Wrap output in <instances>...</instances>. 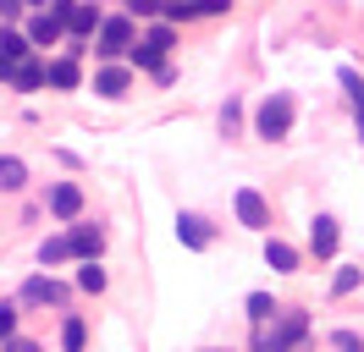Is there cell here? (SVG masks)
<instances>
[{
  "label": "cell",
  "mask_w": 364,
  "mask_h": 352,
  "mask_svg": "<svg viewBox=\"0 0 364 352\" xmlns=\"http://www.w3.org/2000/svg\"><path fill=\"white\" fill-rule=\"evenodd\" d=\"M232 215H237V226H249V231H271V198L259 193V187H237L232 193Z\"/></svg>",
  "instance_id": "5"
},
{
  "label": "cell",
  "mask_w": 364,
  "mask_h": 352,
  "mask_svg": "<svg viewBox=\"0 0 364 352\" xmlns=\"http://www.w3.org/2000/svg\"><path fill=\"white\" fill-rule=\"evenodd\" d=\"M11 88H17V94H39V88H45V61L28 55V61L11 72Z\"/></svg>",
  "instance_id": "16"
},
{
  "label": "cell",
  "mask_w": 364,
  "mask_h": 352,
  "mask_svg": "<svg viewBox=\"0 0 364 352\" xmlns=\"http://www.w3.org/2000/svg\"><path fill=\"white\" fill-rule=\"evenodd\" d=\"M265 264H271L276 275H298V270H304V253L282 237H265Z\"/></svg>",
  "instance_id": "14"
},
{
  "label": "cell",
  "mask_w": 364,
  "mask_h": 352,
  "mask_svg": "<svg viewBox=\"0 0 364 352\" xmlns=\"http://www.w3.org/2000/svg\"><path fill=\"white\" fill-rule=\"evenodd\" d=\"M337 83H342V94L353 99V110H364V77L353 72V66H342V72H337Z\"/></svg>",
  "instance_id": "25"
},
{
  "label": "cell",
  "mask_w": 364,
  "mask_h": 352,
  "mask_svg": "<svg viewBox=\"0 0 364 352\" xmlns=\"http://www.w3.org/2000/svg\"><path fill=\"white\" fill-rule=\"evenodd\" d=\"M23 33H28V44H33V50H55V44H67V22L55 17V11H33Z\"/></svg>",
  "instance_id": "10"
},
{
  "label": "cell",
  "mask_w": 364,
  "mask_h": 352,
  "mask_svg": "<svg viewBox=\"0 0 364 352\" xmlns=\"http://www.w3.org/2000/svg\"><path fill=\"white\" fill-rule=\"evenodd\" d=\"M100 22H105V11H100L94 0H77V11H72V17H67V39L89 44L94 33H100Z\"/></svg>",
  "instance_id": "13"
},
{
  "label": "cell",
  "mask_w": 364,
  "mask_h": 352,
  "mask_svg": "<svg viewBox=\"0 0 364 352\" xmlns=\"http://www.w3.org/2000/svg\"><path fill=\"white\" fill-rule=\"evenodd\" d=\"M23 6H39V11H50V0H23Z\"/></svg>",
  "instance_id": "33"
},
{
  "label": "cell",
  "mask_w": 364,
  "mask_h": 352,
  "mask_svg": "<svg viewBox=\"0 0 364 352\" xmlns=\"http://www.w3.org/2000/svg\"><path fill=\"white\" fill-rule=\"evenodd\" d=\"M199 11H205V17H227L232 0H199Z\"/></svg>",
  "instance_id": "30"
},
{
  "label": "cell",
  "mask_w": 364,
  "mask_h": 352,
  "mask_svg": "<svg viewBox=\"0 0 364 352\" xmlns=\"http://www.w3.org/2000/svg\"><path fill=\"white\" fill-rule=\"evenodd\" d=\"M89 347V319L83 314H61V352H83Z\"/></svg>",
  "instance_id": "17"
},
{
  "label": "cell",
  "mask_w": 364,
  "mask_h": 352,
  "mask_svg": "<svg viewBox=\"0 0 364 352\" xmlns=\"http://www.w3.org/2000/svg\"><path fill=\"white\" fill-rule=\"evenodd\" d=\"M199 352H232V347H199Z\"/></svg>",
  "instance_id": "35"
},
{
  "label": "cell",
  "mask_w": 364,
  "mask_h": 352,
  "mask_svg": "<svg viewBox=\"0 0 364 352\" xmlns=\"http://www.w3.org/2000/svg\"><path fill=\"white\" fill-rule=\"evenodd\" d=\"M72 286H77L83 297H100V292L111 286V275H105V264L94 259V264H77V275H72Z\"/></svg>",
  "instance_id": "15"
},
{
  "label": "cell",
  "mask_w": 364,
  "mask_h": 352,
  "mask_svg": "<svg viewBox=\"0 0 364 352\" xmlns=\"http://www.w3.org/2000/svg\"><path fill=\"white\" fill-rule=\"evenodd\" d=\"M293 94H265L259 110H254V138H265V143H282L287 132H293Z\"/></svg>",
  "instance_id": "2"
},
{
  "label": "cell",
  "mask_w": 364,
  "mask_h": 352,
  "mask_svg": "<svg viewBox=\"0 0 364 352\" xmlns=\"http://www.w3.org/2000/svg\"><path fill=\"white\" fill-rule=\"evenodd\" d=\"M17 303H23V308H61V314H72V286L50 281V275H28L23 292H17Z\"/></svg>",
  "instance_id": "4"
},
{
  "label": "cell",
  "mask_w": 364,
  "mask_h": 352,
  "mask_svg": "<svg viewBox=\"0 0 364 352\" xmlns=\"http://www.w3.org/2000/svg\"><path fill=\"white\" fill-rule=\"evenodd\" d=\"M17 325H23V303H11V297H6V303H0V347L17 336Z\"/></svg>",
  "instance_id": "24"
},
{
  "label": "cell",
  "mask_w": 364,
  "mask_h": 352,
  "mask_svg": "<svg viewBox=\"0 0 364 352\" xmlns=\"http://www.w3.org/2000/svg\"><path fill=\"white\" fill-rule=\"evenodd\" d=\"M39 264H45V270H50V264H72V237H67V231H55V237L39 242Z\"/></svg>",
  "instance_id": "20"
},
{
  "label": "cell",
  "mask_w": 364,
  "mask_h": 352,
  "mask_svg": "<svg viewBox=\"0 0 364 352\" xmlns=\"http://www.w3.org/2000/svg\"><path fill=\"white\" fill-rule=\"evenodd\" d=\"M205 11H199V0H166V17L160 22H171V28H182V22H199Z\"/></svg>",
  "instance_id": "23"
},
{
  "label": "cell",
  "mask_w": 364,
  "mask_h": 352,
  "mask_svg": "<svg viewBox=\"0 0 364 352\" xmlns=\"http://www.w3.org/2000/svg\"><path fill=\"white\" fill-rule=\"evenodd\" d=\"M254 352H309L315 347V325L309 308H282L271 325H254Z\"/></svg>",
  "instance_id": "1"
},
{
  "label": "cell",
  "mask_w": 364,
  "mask_h": 352,
  "mask_svg": "<svg viewBox=\"0 0 364 352\" xmlns=\"http://www.w3.org/2000/svg\"><path fill=\"white\" fill-rule=\"evenodd\" d=\"M177 242H182V248H193V253H205L210 242H215V231H210V220H205V215L182 209V215H177Z\"/></svg>",
  "instance_id": "12"
},
{
  "label": "cell",
  "mask_w": 364,
  "mask_h": 352,
  "mask_svg": "<svg viewBox=\"0 0 364 352\" xmlns=\"http://www.w3.org/2000/svg\"><path fill=\"white\" fill-rule=\"evenodd\" d=\"M67 237H72V264H94L105 253V226H94V220L67 226Z\"/></svg>",
  "instance_id": "9"
},
{
  "label": "cell",
  "mask_w": 364,
  "mask_h": 352,
  "mask_svg": "<svg viewBox=\"0 0 364 352\" xmlns=\"http://www.w3.org/2000/svg\"><path fill=\"white\" fill-rule=\"evenodd\" d=\"M326 341H331V352H364V336H359V330H331Z\"/></svg>",
  "instance_id": "27"
},
{
  "label": "cell",
  "mask_w": 364,
  "mask_h": 352,
  "mask_svg": "<svg viewBox=\"0 0 364 352\" xmlns=\"http://www.w3.org/2000/svg\"><path fill=\"white\" fill-rule=\"evenodd\" d=\"M0 352H45V341H33V336H11Z\"/></svg>",
  "instance_id": "29"
},
{
  "label": "cell",
  "mask_w": 364,
  "mask_h": 352,
  "mask_svg": "<svg viewBox=\"0 0 364 352\" xmlns=\"http://www.w3.org/2000/svg\"><path fill=\"white\" fill-rule=\"evenodd\" d=\"M23 11H28L23 0H0V17H6V22H17V17H23Z\"/></svg>",
  "instance_id": "31"
},
{
  "label": "cell",
  "mask_w": 364,
  "mask_h": 352,
  "mask_svg": "<svg viewBox=\"0 0 364 352\" xmlns=\"http://www.w3.org/2000/svg\"><path fill=\"white\" fill-rule=\"evenodd\" d=\"M337 248H342L337 215H315V226H309V259H315V264H331V259H337Z\"/></svg>",
  "instance_id": "7"
},
{
  "label": "cell",
  "mask_w": 364,
  "mask_h": 352,
  "mask_svg": "<svg viewBox=\"0 0 364 352\" xmlns=\"http://www.w3.org/2000/svg\"><path fill=\"white\" fill-rule=\"evenodd\" d=\"M243 314H249V325H271L276 314H282V303H276L271 292H249V297H243Z\"/></svg>",
  "instance_id": "18"
},
{
  "label": "cell",
  "mask_w": 364,
  "mask_h": 352,
  "mask_svg": "<svg viewBox=\"0 0 364 352\" xmlns=\"http://www.w3.org/2000/svg\"><path fill=\"white\" fill-rule=\"evenodd\" d=\"M45 88H55V94H77V88H83V66H77V55H55V61L45 66Z\"/></svg>",
  "instance_id": "11"
},
{
  "label": "cell",
  "mask_w": 364,
  "mask_h": 352,
  "mask_svg": "<svg viewBox=\"0 0 364 352\" xmlns=\"http://www.w3.org/2000/svg\"><path fill=\"white\" fill-rule=\"evenodd\" d=\"M23 187H28V165L17 160V154H0V193H11V198H17Z\"/></svg>",
  "instance_id": "19"
},
{
  "label": "cell",
  "mask_w": 364,
  "mask_h": 352,
  "mask_svg": "<svg viewBox=\"0 0 364 352\" xmlns=\"http://www.w3.org/2000/svg\"><path fill=\"white\" fill-rule=\"evenodd\" d=\"M122 6H127V17H149V22H160L166 17V0H122Z\"/></svg>",
  "instance_id": "26"
},
{
  "label": "cell",
  "mask_w": 364,
  "mask_h": 352,
  "mask_svg": "<svg viewBox=\"0 0 364 352\" xmlns=\"http://www.w3.org/2000/svg\"><path fill=\"white\" fill-rule=\"evenodd\" d=\"M45 209H50V220H61V226H77V220H83V187H77V182H50Z\"/></svg>",
  "instance_id": "6"
},
{
  "label": "cell",
  "mask_w": 364,
  "mask_h": 352,
  "mask_svg": "<svg viewBox=\"0 0 364 352\" xmlns=\"http://www.w3.org/2000/svg\"><path fill=\"white\" fill-rule=\"evenodd\" d=\"M237 127H243V105H237V99H227V110H221V132H227V138H237Z\"/></svg>",
  "instance_id": "28"
},
{
  "label": "cell",
  "mask_w": 364,
  "mask_h": 352,
  "mask_svg": "<svg viewBox=\"0 0 364 352\" xmlns=\"http://www.w3.org/2000/svg\"><path fill=\"white\" fill-rule=\"evenodd\" d=\"M359 286H364V270H359V264H342L337 275H331V303H342V297H353Z\"/></svg>",
  "instance_id": "21"
},
{
  "label": "cell",
  "mask_w": 364,
  "mask_h": 352,
  "mask_svg": "<svg viewBox=\"0 0 364 352\" xmlns=\"http://www.w3.org/2000/svg\"><path fill=\"white\" fill-rule=\"evenodd\" d=\"M133 77L138 72L127 61H105L94 72V94H100V99H127V94H133Z\"/></svg>",
  "instance_id": "8"
},
{
  "label": "cell",
  "mask_w": 364,
  "mask_h": 352,
  "mask_svg": "<svg viewBox=\"0 0 364 352\" xmlns=\"http://www.w3.org/2000/svg\"><path fill=\"white\" fill-rule=\"evenodd\" d=\"M133 44H138V28H133V17L122 11V17L100 22V33H94V55H100V66H105V61H127Z\"/></svg>",
  "instance_id": "3"
},
{
  "label": "cell",
  "mask_w": 364,
  "mask_h": 352,
  "mask_svg": "<svg viewBox=\"0 0 364 352\" xmlns=\"http://www.w3.org/2000/svg\"><path fill=\"white\" fill-rule=\"evenodd\" d=\"M0 50H6L11 61H28V55H39V50L28 44V33H23V28H0Z\"/></svg>",
  "instance_id": "22"
},
{
  "label": "cell",
  "mask_w": 364,
  "mask_h": 352,
  "mask_svg": "<svg viewBox=\"0 0 364 352\" xmlns=\"http://www.w3.org/2000/svg\"><path fill=\"white\" fill-rule=\"evenodd\" d=\"M17 66H23V61H11V55L0 50V83H11V72H17Z\"/></svg>",
  "instance_id": "32"
},
{
  "label": "cell",
  "mask_w": 364,
  "mask_h": 352,
  "mask_svg": "<svg viewBox=\"0 0 364 352\" xmlns=\"http://www.w3.org/2000/svg\"><path fill=\"white\" fill-rule=\"evenodd\" d=\"M353 116H359V138H364V110H353Z\"/></svg>",
  "instance_id": "34"
}]
</instances>
